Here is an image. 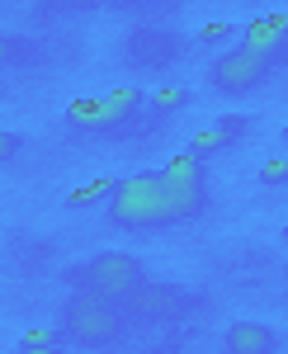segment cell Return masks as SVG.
<instances>
[{"label":"cell","instance_id":"6da1fadb","mask_svg":"<svg viewBox=\"0 0 288 354\" xmlns=\"http://www.w3.org/2000/svg\"><path fill=\"white\" fill-rule=\"evenodd\" d=\"M208 213V185L180 180L170 170H137L118 180L105 203V218L118 232H165Z\"/></svg>","mask_w":288,"mask_h":354},{"label":"cell","instance_id":"7a4b0ae2","mask_svg":"<svg viewBox=\"0 0 288 354\" xmlns=\"http://www.w3.org/2000/svg\"><path fill=\"white\" fill-rule=\"evenodd\" d=\"M62 335L76 345V350H109L128 335V317H123V302L95 298V293H76V298L62 302V317H57Z\"/></svg>","mask_w":288,"mask_h":354},{"label":"cell","instance_id":"3957f363","mask_svg":"<svg viewBox=\"0 0 288 354\" xmlns=\"http://www.w3.org/2000/svg\"><path fill=\"white\" fill-rule=\"evenodd\" d=\"M62 283L76 288V293H95V298H109V302H128L132 293L147 283V270H142V260L128 255V250H100V255L71 265V270H62Z\"/></svg>","mask_w":288,"mask_h":354},{"label":"cell","instance_id":"277c9868","mask_svg":"<svg viewBox=\"0 0 288 354\" xmlns=\"http://www.w3.org/2000/svg\"><path fill=\"white\" fill-rule=\"evenodd\" d=\"M147 104V95L142 90H132V85H118V90H109V95H85V100H71L66 113H62V123L71 128V133H114V128H123L132 113Z\"/></svg>","mask_w":288,"mask_h":354},{"label":"cell","instance_id":"5b68a950","mask_svg":"<svg viewBox=\"0 0 288 354\" xmlns=\"http://www.w3.org/2000/svg\"><path fill=\"white\" fill-rule=\"evenodd\" d=\"M269 71H274V62L260 53H251V48H222V53L208 62V85L217 90V95H232V100H241V95H251V90H260L264 81H269Z\"/></svg>","mask_w":288,"mask_h":354},{"label":"cell","instance_id":"8992f818","mask_svg":"<svg viewBox=\"0 0 288 354\" xmlns=\"http://www.w3.org/2000/svg\"><path fill=\"white\" fill-rule=\"evenodd\" d=\"M199 298L180 288V283H156V279H147L128 302H123V317L128 322H147V326H156V322H180L184 312H194Z\"/></svg>","mask_w":288,"mask_h":354},{"label":"cell","instance_id":"52a82bcc","mask_svg":"<svg viewBox=\"0 0 288 354\" xmlns=\"http://www.w3.org/2000/svg\"><path fill=\"white\" fill-rule=\"evenodd\" d=\"M246 128H251L246 113H222L217 123H208V128H199V133L189 137L184 151H189L194 161H213V156H222L227 147H236V142L246 137Z\"/></svg>","mask_w":288,"mask_h":354},{"label":"cell","instance_id":"ba28073f","mask_svg":"<svg viewBox=\"0 0 288 354\" xmlns=\"http://www.w3.org/2000/svg\"><path fill=\"white\" fill-rule=\"evenodd\" d=\"M241 48H251V53L269 57L274 66L288 57V15L284 10H274V15H260V19H251V24L241 28Z\"/></svg>","mask_w":288,"mask_h":354},{"label":"cell","instance_id":"9c48e42d","mask_svg":"<svg viewBox=\"0 0 288 354\" xmlns=\"http://www.w3.org/2000/svg\"><path fill=\"white\" fill-rule=\"evenodd\" d=\"M279 330L269 322H232L222 330V354H279Z\"/></svg>","mask_w":288,"mask_h":354},{"label":"cell","instance_id":"30bf717a","mask_svg":"<svg viewBox=\"0 0 288 354\" xmlns=\"http://www.w3.org/2000/svg\"><path fill=\"white\" fill-rule=\"evenodd\" d=\"M180 48H184V38H175L170 28H147L142 24V28L128 33V57L147 62V66H170Z\"/></svg>","mask_w":288,"mask_h":354},{"label":"cell","instance_id":"8fae6325","mask_svg":"<svg viewBox=\"0 0 288 354\" xmlns=\"http://www.w3.org/2000/svg\"><path fill=\"white\" fill-rule=\"evenodd\" d=\"M38 57V43L24 38V33H0V71H10V66H24Z\"/></svg>","mask_w":288,"mask_h":354},{"label":"cell","instance_id":"7c38bea8","mask_svg":"<svg viewBox=\"0 0 288 354\" xmlns=\"http://www.w3.org/2000/svg\"><path fill=\"white\" fill-rule=\"evenodd\" d=\"M114 185H118V180H90V185H80V189L66 194V208H95V203H109Z\"/></svg>","mask_w":288,"mask_h":354},{"label":"cell","instance_id":"4fadbf2b","mask_svg":"<svg viewBox=\"0 0 288 354\" xmlns=\"http://www.w3.org/2000/svg\"><path fill=\"white\" fill-rule=\"evenodd\" d=\"M255 180H260L264 189H284L288 185V156H274V161H264L255 170Z\"/></svg>","mask_w":288,"mask_h":354},{"label":"cell","instance_id":"5bb4252c","mask_svg":"<svg viewBox=\"0 0 288 354\" xmlns=\"http://www.w3.org/2000/svg\"><path fill=\"white\" fill-rule=\"evenodd\" d=\"M161 170H170V175H180V180H208V175H204V161H194L189 151H180V156H170V161L161 165Z\"/></svg>","mask_w":288,"mask_h":354},{"label":"cell","instance_id":"9a60e30c","mask_svg":"<svg viewBox=\"0 0 288 354\" xmlns=\"http://www.w3.org/2000/svg\"><path fill=\"white\" fill-rule=\"evenodd\" d=\"M19 345L24 350H53V345H66V335H62V326H48V330H28Z\"/></svg>","mask_w":288,"mask_h":354},{"label":"cell","instance_id":"2e32d148","mask_svg":"<svg viewBox=\"0 0 288 354\" xmlns=\"http://www.w3.org/2000/svg\"><path fill=\"white\" fill-rule=\"evenodd\" d=\"M147 104H156V109H180V104H194V95H189V90H180V85H170V90L147 95Z\"/></svg>","mask_w":288,"mask_h":354},{"label":"cell","instance_id":"e0dca14e","mask_svg":"<svg viewBox=\"0 0 288 354\" xmlns=\"http://www.w3.org/2000/svg\"><path fill=\"white\" fill-rule=\"evenodd\" d=\"M236 33H241V28L222 19V24H204L199 28V43H204V48H217V43H227V38H236Z\"/></svg>","mask_w":288,"mask_h":354},{"label":"cell","instance_id":"ac0fdd59","mask_svg":"<svg viewBox=\"0 0 288 354\" xmlns=\"http://www.w3.org/2000/svg\"><path fill=\"white\" fill-rule=\"evenodd\" d=\"M48 10H57V15H85V10H100L105 0H43Z\"/></svg>","mask_w":288,"mask_h":354},{"label":"cell","instance_id":"d6986e66","mask_svg":"<svg viewBox=\"0 0 288 354\" xmlns=\"http://www.w3.org/2000/svg\"><path fill=\"white\" fill-rule=\"evenodd\" d=\"M19 151H24V137L19 133H0V165H10Z\"/></svg>","mask_w":288,"mask_h":354},{"label":"cell","instance_id":"ffe728a7","mask_svg":"<svg viewBox=\"0 0 288 354\" xmlns=\"http://www.w3.org/2000/svg\"><path fill=\"white\" fill-rule=\"evenodd\" d=\"M15 354H66V350H62V345H53V350H24V345H19Z\"/></svg>","mask_w":288,"mask_h":354},{"label":"cell","instance_id":"44dd1931","mask_svg":"<svg viewBox=\"0 0 288 354\" xmlns=\"http://www.w3.org/2000/svg\"><path fill=\"white\" fill-rule=\"evenodd\" d=\"M279 236H284V241H288V222H284V232H279Z\"/></svg>","mask_w":288,"mask_h":354},{"label":"cell","instance_id":"7402d4cb","mask_svg":"<svg viewBox=\"0 0 288 354\" xmlns=\"http://www.w3.org/2000/svg\"><path fill=\"white\" fill-rule=\"evenodd\" d=\"M284 137H288V123H284Z\"/></svg>","mask_w":288,"mask_h":354},{"label":"cell","instance_id":"603a6c76","mask_svg":"<svg viewBox=\"0 0 288 354\" xmlns=\"http://www.w3.org/2000/svg\"><path fill=\"white\" fill-rule=\"evenodd\" d=\"M284 274H288V265H284Z\"/></svg>","mask_w":288,"mask_h":354}]
</instances>
